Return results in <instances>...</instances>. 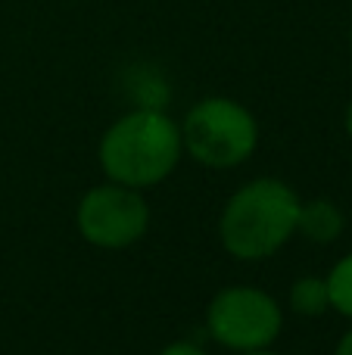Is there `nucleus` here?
<instances>
[{
    "label": "nucleus",
    "mask_w": 352,
    "mask_h": 355,
    "mask_svg": "<svg viewBox=\"0 0 352 355\" xmlns=\"http://www.w3.org/2000/svg\"><path fill=\"white\" fill-rule=\"evenodd\" d=\"M181 156V128L159 106H137L118 116L97 144V162L106 181L134 190H150L168 181Z\"/></svg>",
    "instance_id": "nucleus-1"
},
{
    "label": "nucleus",
    "mask_w": 352,
    "mask_h": 355,
    "mask_svg": "<svg viewBox=\"0 0 352 355\" xmlns=\"http://www.w3.org/2000/svg\"><path fill=\"white\" fill-rule=\"evenodd\" d=\"M299 193L281 178L240 184L218 215V243L231 259L262 262L297 237Z\"/></svg>",
    "instance_id": "nucleus-2"
},
{
    "label": "nucleus",
    "mask_w": 352,
    "mask_h": 355,
    "mask_svg": "<svg viewBox=\"0 0 352 355\" xmlns=\"http://www.w3.org/2000/svg\"><path fill=\"white\" fill-rule=\"evenodd\" d=\"M181 144L193 162L212 172L237 168L259 147L256 116L231 97H203L184 112Z\"/></svg>",
    "instance_id": "nucleus-3"
},
{
    "label": "nucleus",
    "mask_w": 352,
    "mask_h": 355,
    "mask_svg": "<svg viewBox=\"0 0 352 355\" xmlns=\"http://www.w3.org/2000/svg\"><path fill=\"white\" fill-rule=\"evenodd\" d=\"M206 331L228 352L272 349L284 331V309L268 290L231 284L206 306Z\"/></svg>",
    "instance_id": "nucleus-4"
},
{
    "label": "nucleus",
    "mask_w": 352,
    "mask_h": 355,
    "mask_svg": "<svg viewBox=\"0 0 352 355\" xmlns=\"http://www.w3.org/2000/svg\"><path fill=\"white\" fill-rule=\"evenodd\" d=\"M150 221H153V212L143 190L116 181H103L85 190L75 209V227L81 240L109 252L141 243L150 231Z\"/></svg>",
    "instance_id": "nucleus-5"
},
{
    "label": "nucleus",
    "mask_w": 352,
    "mask_h": 355,
    "mask_svg": "<svg viewBox=\"0 0 352 355\" xmlns=\"http://www.w3.org/2000/svg\"><path fill=\"white\" fill-rule=\"evenodd\" d=\"M346 231V215L337 206L334 200H324V196H315V200L299 202V218H297V234H303L312 243H334L340 240V234Z\"/></svg>",
    "instance_id": "nucleus-6"
},
{
    "label": "nucleus",
    "mask_w": 352,
    "mask_h": 355,
    "mask_svg": "<svg viewBox=\"0 0 352 355\" xmlns=\"http://www.w3.org/2000/svg\"><path fill=\"white\" fill-rule=\"evenodd\" d=\"M287 306L299 318H322L324 312H331V296H328L324 277H318V275L297 277L290 284V293H287Z\"/></svg>",
    "instance_id": "nucleus-7"
},
{
    "label": "nucleus",
    "mask_w": 352,
    "mask_h": 355,
    "mask_svg": "<svg viewBox=\"0 0 352 355\" xmlns=\"http://www.w3.org/2000/svg\"><path fill=\"white\" fill-rule=\"evenodd\" d=\"M324 284H328V296H331V312L352 321V252L337 259L334 268L324 277Z\"/></svg>",
    "instance_id": "nucleus-8"
},
{
    "label": "nucleus",
    "mask_w": 352,
    "mask_h": 355,
    "mask_svg": "<svg viewBox=\"0 0 352 355\" xmlns=\"http://www.w3.org/2000/svg\"><path fill=\"white\" fill-rule=\"evenodd\" d=\"M159 355H209V352H206L203 346L191 343V340H175V343H168Z\"/></svg>",
    "instance_id": "nucleus-9"
},
{
    "label": "nucleus",
    "mask_w": 352,
    "mask_h": 355,
    "mask_svg": "<svg viewBox=\"0 0 352 355\" xmlns=\"http://www.w3.org/2000/svg\"><path fill=\"white\" fill-rule=\"evenodd\" d=\"M334 355H352V327L346 334H343L340 340H337V349H334Z\"/></svg>",
    "instance_id": "nucleus-10"
},
{
    "label": "nucleus",
    "mask_w": 352,
    "mask_h": 355,
    "mask_svg": "<svg viewBox=\"0 0 352 355\" xmlns=\"http://www.w3.org/2000/svg\"><path fill=\"white\" fill-rule=\"evenodd\" d=\"M343 131H346V137L352 141V97H349L346 110H343Z\"/></svg>",
    "instance_id": "nucleus-11"
},
{
    "label": "nucleus",
    "mask_w": 352,
    "mask_h": 355,
    "mask_svg": "<svg viewBox=\"0 0 352 355\" xmlns=\"http://www.w3.org/2000/svg\"><path fill=\"white\" fill-rule=\"evenodd\" d=\"M234 355H281V352H272V349H253V352H234Z\"/></svg>",
    "instance_id": "nucleus-12"
},
{
    "label": "nucleus",
    "mask_w": 352,
    "mask_h": 355,
    "mask_svg": "<svg viewBox=\"0 0 352 355\" xmlns=\"http://www.w3.org/2000/svg\"><path fill=\"white\" fill-rule=\"evenodd\" d=\"M349 50H352V28H349Z\"/></svg>",
    "instance_id": "nucleus-13"
}]
</instances>
